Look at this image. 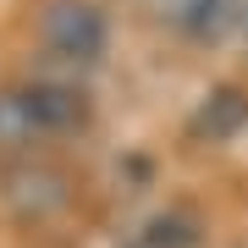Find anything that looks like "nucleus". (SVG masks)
<instances>
[{
    "label": "nucleus",
    "instance_id": "f257e3e1",
    "mask_svg": "<svg viewBox=\"0 0 248 248\" xmlns=\"http://www.w3.org/2000/svg\"><path fill=\"white\" fill-rule=\"evenodd\" d=\"M89 122V94L78 83H17V89H0V155H22L33 143L66 138Z\"/></svg>",
    "mask_w": 248,
    "mask_h": 248
},
{
    "label": "nucleus",
    "instance_id": "f03ea898",
    "mask_svg": "<svg viewBox=\"0 0 248 248\" xmlns=\"http://www.w3.org/2000/svg\"><path fill=\"white\" fill-rule=\"evenodd\" d=\"M39 39H45V50L55 55V61L94 66L99 55H105L110 28H105V17H99L94 0H50L45 17H39Z\"/></svg>",
    "mask_w": 248,
    "mask_h": 248
},
{
    "label": "nucleus",
    "instance_id": "7ed1b4c3",
    "mask_svg": "<svg viewBox=\"0 0 248 248\" xmlns=\"http://www.w3.org/2000/svg\"><path fill=\"white\" fill-rule=\"evenodd\" d=\"M243 6L248 0H155V17L166 28H177L182 39L215 45L232 28H243Z\"/></svg>",
    "mask_w": 248,
    "mask_h": 248
},
{
    "label": "nucleus",
    "instance_id": "20e7f679",
    "mask_svg": "<svg viewBox=\"0 0 248 248\" xmlns=\"http://www.w3.org/2000/svg\"><path fill=\"white\" fill-rule=\"evenodd\" d=\"M199 243H204L199 215H187V210H155L143 226L127 232L122 248H199Z\"/></svg>",
    "mask_w": 248,
    "mask_h": 248
},
{
    "label": "nucleus",
    "instance_id": "39448f33",
    "mask_svg": "<svg viewBox=\"0 0 248 248\" xmlns=\"http://www.w3.org/2000/svg\"><path fill=\"white\" fill-rule=\"evenodd\" d=\"M243 33H248V6H243Z\"/></svg>",
    "mask_w": 248,
    "mask_h": 248
}]
</instances>
